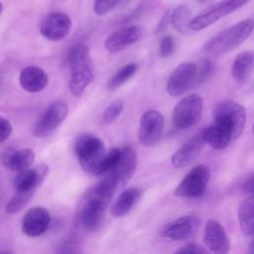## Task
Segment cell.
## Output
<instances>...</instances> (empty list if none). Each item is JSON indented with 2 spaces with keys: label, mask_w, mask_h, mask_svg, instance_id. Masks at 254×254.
<instances>
[{
  "label": "cell",
  "mask_w": 254,
  "mask_h": 254,
  "mask_svg": "<svg viewBox=\"0 0 254 254\" xmlns=\"http://www.w3.org/2000/svg\"><path fill=\"white\" fill-rule=\"evenodd\" d=\"M254 30V21L244 19L235 25L224 29L210 38L203 45V50L212 55H223L238 48Z\"/></svg>",
  "instance_id": "cell-1"
},
{
  "label": "cell",
  "mask_w": 254,
  "mask_h": 254,
  "mask_svg": "<svg viewBox=\"0 0 254 254\" xmlns=\"http://www.w3.org/2000/svg\"><path fill=\"white\" fill-rule=\"evenodd\" d=\"M114 192L98 183L86 195L81 208V222L85 229L96 231L102 224L104 213Z\"/></svg>",
  "instance_id": "cell-2"
},
{
  "label": "cell",
  "mask_w": 254,
  "mask_h": 254,
  "mask_svg": "<svg viewBox=\"0 0 254 254\" xmlns=\"http://www.w3.org/2000/svg\"><path fill=\"white\" fill-rule=\"evenodd\" d=\"M214 121L225 124L232 133L233 140L239 138L246 125V110L243 105L226 99L216 104L213 111Z\"/></svg>",
  "instance_id": "cell-3"
},
{
  "label": "cell",
  "mask_w": 254,
  "mask_h": 254,
  "mask_svg": "<svg viewBox=\"0 0 254 254\" xmlns=\"http://www.w3.org/2000/svg\"><path fill=\"white\" fill-rule=\"evenodd\" d=\"M74 151L80 167L92 174L98 162L105 154L104 143L98 137L90 134L81 135L75 142Z\"/></svg>",
  "instance_id": "cell-4"
},
{
  "label": "cell",
  "mask_w": 254,
  "mask_h": 254,
  "mask_svg": "<svg viewBox=\"0 0 254 254\" xmlns=\"http://www.w3.org/2000/svg\"><path fill=\"white\" fill-rule=\"evenodd\" d=\"M249 0H220L197 14L190 23V30L200 31L214 24L219 19L227 16L244 6Z\"/></svg>",
  "instance_id": "cell-5"
},
{
  "label": "cell",
  "mask_w": 254,
  "mask_h": 254,
  "mask_svg": "<svg viewBox=\"0 0 254 254\" xmlns=\"http://www.w3.org/2000/svg\"><path fill=\"white\" fill-rule=\"evenodd\" d=\"M203 102L200 95L191 93L181 99L173 110V122L178 129L194 126L201 118Z\"/></svg>",
  "instance_id": "cell-6"
},
{
  "label": "cell",
  "mask_w": 254,
  "mask_h": 254,
  "mask_svg": "<svg viewBox=\"0 0 254 254\" xmlns=\"http://www.w3.org/2000/svg\"><path fill=\"white\" fill-rule=\"evenodd\" d=\"M209 178L208 168L204 165H197L185 176L176 188L175 194L189 198L201 196L206 190Z\"/></svg>",
  "instance_id": "cell-7"
},
{
  "label": "cell",
  "mask_w": 254,
  "mask_h": 254,
  "mask_svg": "<svg viewBox=\"0 0 254 254\" xmlns=\"http://www.w3.org/2000/svg\"><path fill=\"white\" fill-rule=\"evenodd\" d=\"M196 64L186 62L179 64L167 81V91L173 97H178L195 85Z\"/></svg>",
  "instance_id": "cell-8"
},
{
  "label": "cell",
  "mask_w": 254,
  "mask_h": 254,
  "mask_svg": "<svg viewBox=\"0 0 254 254\" xmlns=\"http://www.w3.org/2000/svg\"><path fill=\"white\" fill-rule=\"evenodd\" d=\"M164 129V117L155 109L146 111L141 119L138 131L140 143L145 147L154 146L161 139Z\"/></svg>",
  "instance_id": "cell-9"
},
{
  "label": "cell",
  "mask_w": 254,
  "mask_h": 254,
  "mask_svg": "<svg viewBox=\"0 0 254 254\" xmlns=\"http://www.w3.org/2000/svg\"><path fill=\"white\" fill-rule=\"evenodd\" d=\"M67 105L64 101L54 102L36 123L33 134L35 137L43 138L56 130L67 115Z\"/></svg>",
  "instance_id": "cell-10"
},
{
  "label": "cell",
  "mask_w": 254,
  "mask_h": 254,
  "mask_svg": "<svg viewBox=\"0 0 254 254\" xmlns=\"http://www.w3.org/2000/svg\"><path fill=\"white\" fill-rule=\"evenodd\" d=\"M71 29L69 16L62 12H54L46 16L40 26V32L49 41L57 42L64 39Z\"/></svg>",
  "instance_id": "cell-11"
},
{
  "label": "cell",
  "mask_w": 254,
  "mask_h": 254,
  "mask_svg": "<svg viewBox=\"0 0 254 254\" xmlns=\"http://www.w3.org/2000/svg\"><path fill=\"white\" fill-rule=\"evenodd\" d=\"M51 223L49 210L42 206L30 208L22 219L21 229L23 233L30 237H37L44 234Z\"/></svg>",
  "instance_id": "cell-12"
},
{
  "label": "cell",
  "mask_w": 254,
  "mask_h": 254,
  "mask_svg": "<svg viewBox=\"0 0 254 254\" xmlns=\"http://www.w3.org/2000/svg\"><path fill=\"white\" fill-rule=\"evenodd\" d=\"M203 239L205 245L212 254H229V239L224 228L217 220H207L204 227Z\"/></svg>",
  "instance_id": "cell-13"
},
{
  "label": "cell",
  "mask_w": 254,
  "mask_h": 254,
  "mask_svg": "<svg viewBox=\"0 0 254 254\" xmlns=\"http://www.w3.org/2000/svg\"><path fill=\"white\" fill-rule=\"evenodd\" d=\"M49 174V166L42 164L34 169L19 172L14 180L16 191L34 193Z\"/></svg>",
  "instance_id": "cell-14"
},
{
  "label": "cell",
  "mask_w": 254,
  "mask_h": 254,
  "mask_svg": "<svg viewBox=\"0 0 254 254\" xmlns=\"http://www.w3.org/2000/svg\"><path fill=\"white\" fill-rule=\"evenodd\" d=\"M141 36L142 29L139 26L133 25L122 28L113 32L106 38L104 47L110 53H118L138 42Z\"/></svg>",
  "instance_id": "cell-15"
},
{
  "label": "cell",
  "mask_w": 254,
  "mask_h": 254,
  "mask_svg": "<svg viewBox=\"0 0 254 254\" xmlns=\"http://www.w3.org/2000/svg\"><path fill=\"white\" fill-rule=\"evenodd\" d=\"M204 143L203 131L201 130L174 153L172 156V164L174 167L185 168L190 165L199 155Z\"/></svg>",
  "instance_id": "cell-16"
},
{
  "label": "cell",
  "mask_w": 254,
  "mask_h": 254,
  "mask_svg": "<svg viewBox=\"0 0 254 254\" xmlns=\"http://www.w3.org/2000/svg\"><path fill=\"white\" fill-rule=\"evenodd\" d=\"M1 160L5 168L19 173L30 169L35 162V153L31 149L17 150L9 147L4 151Z\"/></svg>",
  "instance_id": "cell-17"
},
{
  "label": "cell",
  "mask_w": 254,
  "mask_h": 254,
  "mask_svg": "<svg viewBox=\"0 0 254 254\" xmlns=\"http://www.w3.org/2000/svg\"><path fill=\"white\" fill-rule=\"evenodd\" d=\"M120 159L110 173L114 175L118 186H124L132 178L137 166V156L135 150L131 146H125L120 150Z\"/></svg>",
  "instance_id": "cell-18"
},
{
  "label": "cell",
  "mask_w": 254,
  "mask_h": 254,
  "mask_svg": "<svg viewBox=\"0 0 254 254\" xmlns=\"http://www.w3.org/2000/svg\"><path fill=\"white\" fill-rule=\"evenodd\" d=\"M19 82L23 89L35 93L43 90L48 85L49 76L41 67L30 65L23 68L20 72Z\"/></svg>",
  "instance_id": "cell-19"
},
{
  "label": "cell",
  "mask_w": 254,
  "mask_h": 254,
  "mask_svg": "<svg viewBox=\"0 0 254 254\" xmlns=\"http://www.w3.org/2000/svg\"><path fill=\"white\" fill-rule=\"evenodd\" d=\"M202 131L205 143L214 150H222L226 148L230 141L233 140L231 130L225 124L218 121H214Z\"/></svg>",
  "instance_id": "cell-20"
},
{
  "label": "cell",
  "mask_w": 254,
  "mask_h": 254,
  "mask_svg": "<svg viewBox=\"0 0 254 254\" xmlns=\"http://www.w3.org/2000/svg\"><path fill=\"white\" fill-rule=\"evenodd\" d=\"M254 71V51L239 53L232 64L231 74L238 84H244L249 80Z\"/></svg>",
  "instance_id": "cell-21"
},
{
  "label": "cell",
  "mask_w": 254,
  "mask_h": 254,
  "mask_svg": "<svg viewBox=\"0 0 254 254\" xmlns=\"http://www.w3.org/2000/svg\"><path fill=\"white\" fill-rule=\"evenodd\" d=\"M70 71L71 74L68 83V88L73 96L78 97L83 93L85 88L93 79L91 63L72 66L70 67Z\"/></svg>",
  "instance_id": "cell-22"
},
{
  "label": "cell",
  "mask_w": 254,
  "mask_h": 254,
  "mask_svg": "<svg viewBox=\"0 0 254 254\" xmlns=\"http://www.w3.org/2000/svg\"><path fill=\"white\" fill-rule=\"evenodd\" d=\"M194 227L195 219L190 215H185L167 224L162 230V235L173 240H184L191 235Z\"/></svg>",
  "instance_id": "cell-23"
},
{
  "label": "cell",
  "mask_w": 254,
  "mask_h": 254,
  "mask_svg": "<svg viewBox=\"0 0 254 254\" xmlns=\"http://www.w3.org/2000/svg\"><path fill=\"white\" fill-rule=\"evenodd\" d=\"M140 194L141 190L137 188H130L124 190L113 203L111 207V213L116 217L127 214L138 201Z\"/></svg>",
  "instance_id": "cell-24"
},
{
  "label": "cell",
  "mask_w": 254,
  "mask_h": 254,
  "mask_svg": "<svg viewBox=\"0 0 254 254\" xmlns=\"http://www.w3.org/2000/svg\"><path fill=\"white\" fill-rule=\"evenodd\" d=\"M238 220L241 232L246 236H254V194H250L240 205Z\"/></svg>",
  "instance_id": "cell-25"
},
{
  "label": "cell",
  "mask_w": 254,
  "mask_h": 254,
  "mask_svg": "<svg viewBox=\"0 0 254 254\" xmlns=\"http://www.w3.org/2000/svg\"><path fill=\"white\" fill-rule=\"evenodd\" d=\"M191 12L186 4H180L171 13V23L179 33H187L190 30Z\"/></svg>",
  "instance_id": "cell-26"
},
{
  "label": "cell",
  "mask_w": 254,
  "mask_h": 254,
  "mask_svg": "<svg viewBox=\"0 0 254 254\" xmlns=\"http://www.w3.org/2000/svg\"><path fill=\"white\" fill-rule=\"evenodd\" d=\"M121 151L118 148H113L109 150L104 156L101 158V160L96 165L95 169L92 172V175L94 176H100L110 173L114 168L116 167L119 159H120Z\"/></svg>",
  "instance_id": "cell-27"
},
{
  "label": "cell",
  "mask_w": 254,
  "mask_h": 254,
  "mask_svg": "<svg viewBox=\"0 0 254 254\" xmlns=\"http://www.w3.org/2000/svg\"><path fill=\"white\" fill-rule=\"evenodd\" d=\"M137 70V65L135 64H128L117 70L107 81V89L114 91L120 86H122L127 80H129Z\"/></svg>",
  "instance_id": "cell-28"
},
{
  "label": "cell",
  "mask_w": 254,
  "mask_h": 254,
  "mask_svg": "<svg viewBox=\"0 0 254 254\" xmlns=\"http://www.w3.org/2000/svg\"><path fill=\"white\" fill-rule=\"evenodd\" d=\"M32 196H33V193H30V192L16 191L6 205V208H5L6 213L14 214L19 212L27 205V203L30 201Z\"/></svg>",
  "instance_id": "cell-29"
},
{
  "label": "cell",
  "mask_w": 254,
  "mask_h": 254,
  "mask_svg": "<svg viewBox=\"0 0 254 254\" xmlns=\"http://www.w3.org/2000/svg\"><path fill=\"white\" fill-rule=\"evenodd\" d=\"M90 58H89V53H88V48L84 45H77L73 47L69 54H68V64L69 66H75L79 64H89Z\"/></svg>",
  "instance_id": "cell-30"
},
{
  "label": "cell",
  "mask_w": 254,
  "mask_h": 254,
  "mask_svg": "<svg viewBox=\"0 0 254 254\" xmlns=\"http://www.w3.org/2000/svg\"><path fill=\"white\" fill-rule=\"evenodd\" d=\"M124 107V103L122 100H115L111 102L103 111L101 116V121L104 124H109L113 122L122 112Z\"/></svg>",
  "instance_id": "cell-31"
},
{
  "label": "cell",
  "mask_w": 254,
  "mask_h": 254,
  "mask_svg": "<svg viewBox=\"0 0 254 254\" xmlns=\"http://www.w3.org/2000/svg\"><path fill=\"white\" fill-rule=\"evenodd\" d=\"M196 67H197V70H196L195 85L200 84L205 80H207L214 71V65L208 60H204L200 62L199 64H196Z\"/></svg>",
  "instance_id": "cell-32"
},
{
  "label": "cell",
  "mask_w": 254,
  "mask_h": 254,
  "mask_svg": "<svg viewBox=\"0 0 254 254\" xmlns=\"http://www.w3.org/2000/svg\"><path fill=\"white\" fill-rule=\"evenodd\" d=\"M176 49V42L173 37L165 36L161 39L159 45V52L162 58L170 57Z\"/></svg>",
  "instance_id": "cell-33"
},
{
  "label": "cell",
  "mask_w": 254,
  "mask_h": 254,
  "mask_svg": "<svg viewBox=\"0 0 254 254\" xmlns=\"http://www.w3.org/2000/svg\"><path fill=\"white\" fill-rule=\"evenodd\" d=\"M119 0H95L93 11L96 15L102 16L110 12L117 4Z\"/></svg>",
  "instance_id": "cell-34"
},
{
  "label": "cell",
  "mask_w": 254,
  "mask_h": 254,
  "mask_svg": "<svg viewBox=\"0 0 254 254\" xmlns=\"http://www.w3.org/2000/svg\"><path fill=\"white\" fill-rule=\"evenodd\" d=\"M12 133V126L10 122L0 116V143L6 141Z\"/></svg>",
  "instance_id": "cell-35"
},
{
  "label": "cell",
  "mask_w": 254,
  "mask_h": 254,
  "mask_svg": "<svg viewBox=\"0 0 254 254\" xmlns=\"http://www.w3.org/2000/svg\"><path fill=\"white\" fill-rule=\"evenodd\" d=\"M170 23H171V12L168 10L162 16V18H161V20H160V22L158 24V27H157V32L161 33L163 31H165Z\"/></svg>",
  "instance_id": "cell-36"
},
{
  "label": "cell",
  "mask_w": 254,
  "mask_h": 254,
  "mask_svg": "<svg viewBox=\"0 0 254 254\" xmlns=\"http://www.w3.org/2000/svg\"><path fill=\"white\" fill-rule=\"evenodd\" d=\"M243 190L248 195L254 194V175L250 176L243 184Z\"/></svg>",
  "instance_id": "cell-37"
},
{
  "label": "cell",
  "mask_w": 254,
  "mask_h": 254,
  "mask_svg": "<svg viewBox=\"0 0 254 254\" xmlns=\"http://www.w3.org/2000/svg\"><path fill=\"white\" fill-rule=\"evenodd\" d=\"M178 254H196L195 252V245L194 244H190L182 248Z\"/></svg>",
  "instance_id": "cell-38"
},
{
  "label": "cell",
  "mask_w": 254,
  "mask_h": 254,
  "mask_svg": "<svg viewBox=\"0 0 254 254\" xmlns=\"http://www.w3.org/2000/svg\"><path fill=\"white\" fill-rule=\"evenodd\" d=\"M195 252H196V254H210L207 250H205L204 248H202L198 245H195Z\"/></svg>",
  "instance_id": "cell-39"
},
{
  "label": "cell",
  "mask_w": 254,
  "mask_h": 254,
  "mask_svg": "<svg viewBox=\"0 0 254 254\" xmlns=\"http://www.w3.org/2000/svg\"><path fill=\"white\" fill-rule=\"evenodd\" d=\"M249 250H250V254H254V241L251 243Z\"/></svg>",
  "instance_id": "cell-40"
},
{
  "label": "cell",
  "mask_w": 254,
  "mask_h": 254,
  "mask_svg": "<svg viewBox=\"0 0 254 254\" xmlns=\"http://www.w3.org/2000/svg\"><path fill=\"white\" fill-rule=\"evenodd\" d=\"M0 254H13V253L10 251H2V252H0Z\"/></svg>",
  "instance_id": "cell-41"
},
{
  "label": "cell",
  "mask_w": 254,
  "mask_h": 254,
  "mask_svg": "<svg viewBox=\"0 0 254 254\" xmlns=\"http://www.w3.org/2000/svg\"><path fill=\"white\" fill-rule=\"evenodd\" d=\"M2 8H3V6H2V3H1V1H0V14H1V12H2Z\"/></svg>",
  "instance_id": "cell-42"
},
{
  "label": "cell",
  "mask_w": 254,
  "mask_h": 254,
  "mask_svg": "<svg viewBox=\"0 0 254 254\" xmlns=\"http://www.w3.org/2000/svg\"><path fill=\"white\" fill-rule=\"evenodd\" d=\"M252 130H253V133H254V125H253V128H252Z\"/></svg>",
  "instance_id": "cell-43"
}]
</instances>
